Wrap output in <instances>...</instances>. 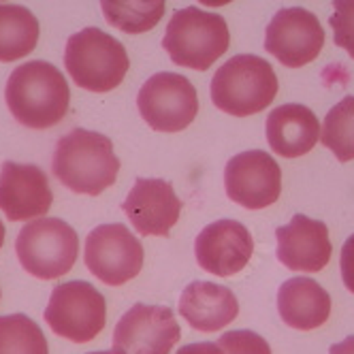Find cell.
I'll use <instances>...</instances> for the list:
<instances>
[{"label": "cell", "instance_id": "obj_1", "mask_svg": "<svg viewBox=\"0 0 354 354\" xmlns=\"http://www.w3.org/2000/svg\"><path fill=\"white\" fill-rule=\"evenodd\" d=\"M5 100L21 126L43 131L52 129L66 115L71 90L58 66L45 60H30L9 75Z\"/></svg>", "mask_w": 354, "mask_h": 354}, {"label": "cell", "instance_id": "obj_2", "mask_svg": "<svg viewBox=\"0 0 354 354\" xmlns=\"http://www.w3.org/2000/svg\"><path fill=\"white\" fill-rule=\"evenodd\" d=\"M52 171L68 190L96 196L115 184L120 158L113 154V143L109 137L86 129H75L58 141L52 158Z\"/></svg>", "mask_w": 354, "mask_h": 354}, {"label": "cell", "instance_id": "obj_3", "mask_svg": "<svg viewBox=\"0 0 354 354\" xmlns=\"http://www.w3.org/2000/svg\"><path fill=\"white\" fill-rule=\"evenodd\" d=\"M209 94L214 105L224 113L235 118L254 115L273 103L277 77L267 60L254 54H239L216 71Z\"/></svg>", "mask_w": 354, "mask_h": 354}, {"label": "cell", "instance_id": "obj_4", "mask_svg": "<svg viewBox=\"0 0 354 354\" xmlns=\"http://www.w3.org/2000/svg\"><path fill=\"white\" fill-rule=\"evenodd\" d=\"M64 66L75 86L90 92L115 90L131 68L126 47L100 28H84L66 41Z\"/></svg>", "mask_w": 354, "mask_h": 354}, {"label": "cell", "instance_id": "obj_5", "mask_svg": "<svg viewBox=\"0 0 354 354\" xmlns=\"http://www.w3.org/2000/svg\"><path fill=\"white\" fill-rule=\"evenodd\" d=\"M231 45V32L226 19L218 13H209L198 7H186L175 11L162 47L177 66L194 71H207Z\"/></svg>", "mask_w": 354, "mask_h": 354}, {"label": "cell", "instance_id": "obj_6", "mask_svg": "<svg viewBox=\"0 0 354 354\" xmlns=\"http://www.w3.org/2000/svg\"><path fill=\"white\" fill-rule=\"evenodd\" d=\"M15 252L24 271L39 280H56L77 263L80 237L64 220L39 218L19 231Z\"/></svg>", "mask_w": 354, "mask_h": 354}, {"label": "cell", "instance_id": "obj_7", "mask_svg": "<svg viewBox=\"0 0 354 354\" xmlns=\"http://www.w3.org/2000/svg\"><path fill=\"white\" fill-rule=\"evenodd\" d=\"M107 303L90 282L73 280L56 286L45 308L49 328L75 344L92 342L105 328Z\"/></svg>", "mask_w": 354, "mask_h": 354}, {"label": "cell", "instance_id": "obj_8", "mask_svg": "<svg viewBox=\"0 0 354 354\" xmlns=\"http://www.w3.org/2000/svg\"><path fill=\"white\" fill-rule=\"evenodd\" d=\"M141 118L160 133L184 131L198 113V96L194 86L177 73H156L141 86L137 96Z\"/></svg>", "mask_w": 354, "mask_h": 354}, {"label": "cell", "instance_id": "obj_9", "mask_svg": "<svg viewBox=\"0 0 354 354\" xmlns=\"http://www.w3.org/2000/svg\"><path fill=\"white\" fill-rule=\"evenodd\" d=\"M86 265L100 282L122 286L143 269L141 241L124 224H100L86 237Z\"/></svg>", "mask_w": 354, "mask_h": 354}, {"label": "cell", "instance_id": "obj_10", "mask_svg": "<svg viewBox=\"0 0 354 354\" xmlns=\"http://www.w3.org/2000/svg\"><path fill=\"white\" fill-rule=\"evenodd\" d=\"M224 188L233 203L245 209H265L280 198L282 169L267 151H241L224 167Z\"/></svg>", "mask_w": 354, "mask_h": 354}, {"label": "cell", "instance_id": "obj_11", "mask_svg": "<svg viewBox=\"0 0 354 354\" xmlns=\"http://www.w3.org/2000/svg\"><path fill=\"white\" fill-rule=\"evenodd\" d=\"M182 328L173 310L137 303L126 312L113 331L115 354H171Z\"/></svg>", "mask_w": 354, "mask_h": 354}, {"label": "cell", "instance_id": "obj_12", "mask_svg": "<svg viewBox=\"0 0 354 354\" xmlns=\"http://www.w3.org/2000/svg\"><path fill=\"white\" fill-rule=\"evenodd\" d=\"M322 45L324 30L318 17L301 7L277 11L265 32V49L290 68L314 62Z\"/></svg>", "mask_w": 354, "mask_h": 354}, {"label": "cell", "instance_id": "obj_13", "mask_svg": "<svg viewBox=\"0 0 354 354\" xmlns=\"http://www.w3.org/2000/svg\"><path fill=\"white\" fill-rule=\"evenodd\" d=\"M54 203L47 173L37 165L7 160L0 167V212L11 222L43 218Z\"/></svg>", "mask_w": 354, "mask_h": 354}, {"label": "cell", "instance_id": "obj_14", "mask_svg": "<svg viewBox=\"0 0 354 354\" xmlns=\"http://www.w3.org/2000/svg\"><path fill=\"white\" fill-rule=\"evenodd\" d=\"M254 241L237 220H218L205 226L194 241V254L201 269L218 277L239 273L252 259Z\"/></svg>", "mask_w": 354, "mask_h": 354}, {"label": "cell", "instance_id": "obj_15", "mask_svg": "<svg viewBox=\"0 0 354 354\" xmlns=\"http://www.w3.org/2000/svg\"><path fill=\"white\" fill-rule=\"evenodd\" d=\"M122 212L129 216L137 233L167 237L180 220L182 201L175 194L171 182L139 177L129 196L124 198Z\"/></svg>", "mask_w": 354, "mask_h": 354}, {"label": "cell", "instance_id": "obj_16", "mask_svg": "<svg viewBox=\"0 0 354 354\" xmlns=\"http://www.w3.org/2000/svg\"><path fill=\"white\" fill-rule=\"evenodd\" d=\"M277 237V261L290 271L316 273L331 261V237L326 224L297 214L290 224L275 231Z\"/></svg>", "mask_w": 354, "mask_h": 354}, {"label": "cell", "instance_id": "obj_17", "mask_svg": "<svg viewBox=\"0 0 354 354\" xmlns=\"http://www.w3.org/2000/svg\"><path fill=\"white\" fill-rule=\"evenodd\" d=\"M320 139V124L316 113L306 105H280L267 118L269 147L284 158L306 156Z\"/></svg>", "mask_w": 354, "mask_h": 354}, {"label": "cell", "instance_id": "obj_18", "mask_svg": "<svg viewBox=\"0 0 354 354\" xmlns=\"http://www.w3.org/2000/svg\"><path fill=\"white\" fill-rule=\"evenodd\" d=\"M180 314L196 331H220L239 314V303L231 288L212 282H192L180 297Z\"/></svg>", "mask_w": 354, "mask_h": 354}, {"label": "cell", "instance_id": "obj_19", "mask_svg": "<svg viewBox=\"0 0 354 354\" xmlns=\"http://www.w3.org/2000/svg\"><path fill=\"white\" fill-rule=\"evenodd\" d=\"M277 310L288 326L312 331L331 316V297L310 277H290L277 292Z\"/></svg>", "mask_w": 354, "mask_h": 354}, {"label": "cell", "instance_id": "obj_20", "mask_svg": "<svg viewBox=\"0 0 354 354\" xmlns=\"http://www.w3.org/2000/svg\"><path fill=\"white\" fill-rule=\"evenodd\" d=\"M39 41V19L30 9L0 3V62L28 56Z\"/></svg>", "mask_w": 354, "mask_h": 354}, {"label": "cell", "instance_id": "obj_21", "mask_svg": "<svg viewBox=\"0 0 354 354\" xmlns=\"http://www.w3.org/2000/svg\"><path fill=\"white\" fill-rule=\"evenodd\" d=\"M320 141L339 162L354 160V96H346L326 113Z\"/></svg>", "mask_w": 354, "mask_h": 354}, {"label": "cell", "instance_id": "obj_22", "mask_svg": "<svg viewBox=\"0 0 354 354\" xmlns=\"http://www.w3.org/2000/svg\"><path fill=\"white\" fill-rule=\"evenodd\" d=\"M0 354H49L41 326L24 314L0 316Z\"/></svg>", "mask_w": 354, "mask_h": 354}, {"label": "cell", "instance_id": "obj_23", "mask_svg": "<svg viewBox=\"0 0 354 354\" xmlns=\"http://www.w3.org/2000/svg\"><path fill=\"white\" fill-rule=\"evenodd\" d=\"M105 13V19L113 28L141 35L156 26L165 13V0H147V3H103L100 5Z\"/></svg>", "mask_w": 354, "mask_h": 354}, {"label": "cell", "instance_id": "obj_24", "mask_svg": "<svg viewBox=\"0 0 354 354\" xmlns=\"http://www.w3.org/2000/svg\"><path fill=\"white\" fill-rule=\"evenodd\" d=\"M328 24L333 28V39L335 45L346 49L350 54V58L354 60V3H344V0H337L335 3V11L328 17Z\"/></svg>", "mask_w": 354, "mask_h": 354}, {"label": "cell", "instance_id": "obj_25", "mask_svg": "<svg viewBox=\"0 0 354 354\" xmlns=\"http://www.w3.org/2000/svg\"><path fill=\"white\" fill-rule=\"evenodd\" d=\"M224 354H271L269 344L254 331H229L218 339Z\"/></svg>", "mask_w": 354, "mask_h": 354}, {"label": "cell", "instance_id": "obj_26", "mask_svg": "<svg viewBox=\"0 0 354 354\" xmlns=\"http://www.w3.org/2000/svg\"><path fill=\"white\" fill-rule=\"evenodd\" d=\"M342 277L346 288L354 295V235H350L342 248Z\"/></svg>", "mask_w": 354, "mask_h": 354}, {"label": "cell", "instance_id": "obj_27", "mask_svg": "<svg viewBox=\"0 0 354 354\" xmlns=\"http://www.w3.org/2000/svg\"><path fill=\"white\" fill-rule=\"evenodd\" d=\"M177 354H224L218 344L212 342H201V344H188L177 350Z\"/></svg>", "mask_w": 354, "mask_h": 354}, {"label": "cell", "instance_id": "obj_28", "mask_svg": "<svg viewBox=\"0 0 354 354\" xmlns=\"http://www.w3.org/2000/svg\"><path fill=\"white\" fill-rule=\"evenodd\" d=\"M328 354H354V335H350V337H346L344 342L331 346Z\"/></svg>", "mask_w": 354, "mask_h": 354}, {"label": "cell", "instance_id": "obj_29", "mask_svg": "<svg viewBox=\"0 0 354 354\" xmlns=\"http://www.w3.org/2000/svg\"><path fill=\"white\" fill-rule=\"evenodd\" d=\"M3 243H5V226L0 222V248H3Z\"/></svg>", "mask_w": 354, "mask_h": 354}, {"label": "cell", "instance_id": "obj_30", "mask_svg": "<svg viewBox=\"0 0 354 354\" xmlns=\"http://www.w3.org/2000/svg\"><path fill=\"white\" fill-rule=\"evenodd\" d=\"M88 354H115L113 350H98V352H88Z\"/></svg>", "mask_w": 354, "mask_h": 354}]
</instances>
